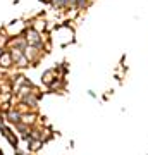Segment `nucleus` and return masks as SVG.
Instances as JSON below:
<instances>
[{"instance_id": "nucleus-1", "label": "nucleus", "mask_w": 148, "mask_h": 155, "mask_svg": "<svg viewBox=\"0 0 148 155\" xmlns=\"http://www.w3.org/2000/svg\"><path fill=\"white\" fill-rule=\"evenodd\" d=\"M55 4H57V7H64L66 4H69V0H55Z\"/></svg>"}]
</instances>
